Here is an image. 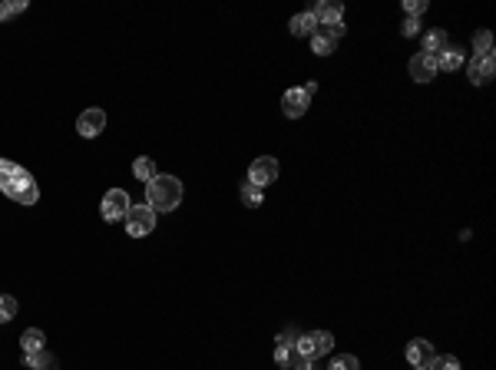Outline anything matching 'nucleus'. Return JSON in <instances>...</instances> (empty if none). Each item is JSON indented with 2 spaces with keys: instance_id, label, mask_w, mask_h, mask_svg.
Here are the masks:
<instances>
[{
  "instance_id": "f257e3e1",
  "label": "nucleus",
  "mask_w": 496,
  "mask_h": 370,
  "mask_svg": "<svg viewBox=\"0 0 496 370\" xmlns=\"http://www.w3.org/2000/svg\"><path fill=\"white\" fill-rule=\"evenodd\" d=\"M0 192L20 205H33L40 199L33 176L27 169H20L17 162H10V159H0Z\"/></svg>"
},
{
  "instance_id": "f03ea898",
  "label": "nucleus",
  "mask_w": 496,
  "mask_h": 370,
  "mask_svg": "<svg viewBox=\"0 0 496 370\" xmlns=\"http://www.w3.org/2000/svg\"><path fill=\"white\" fill-rule=\"evenodd\" d=\"M146 205L153 212H176L182 205V182L176 176H156L146 185Z\"/></svg>"
},
{
  "instance_id": "7ed1b4c3",
  "label": "nucleus",
  "mask_w": 496,
  "mask_h": 370,
  "mask_svg": "<svg viewBox=\"0 0 496 370\" xmlns=\"http://www.w3.org/2000/svg\"><path fill=\"white\" fill-rule=\"evenodd\" d=\"M123 222H126L129 238H146V235L156 229V212L149 208V205H133Z\"/></svg>"
},
{
  "instance_id": "20e7f679",
  "label": "nucleus",
  "mask_w": 496,
  "mask_h": 370,
  "mask_svg": "<svg viewBox=\"0 0 496 370\" xmlns=\"http://www.w3.org/2000/svg\"><path fill=\"white\" fill-rule=\"evenodd\" d=\"M331 347H334V334L331 331H311L294 341V350L305 354V357H321V354H328Z\"/></svg>"
},
{
  "instance_id": "39448f33",
  "label": "nucleus",
  "mask_w": 496,
  "mask_h": 370,
  "mask_svg": "<svg viewBox=\"0 0 496 370\" xmlns=\"http://www.w3.org/2000/svg\"><path fill=\"white\" fill-rule=\"evenodd\" d=\"M129 208H133V202H129L126 192L110 189L106 195H103V202H100V215H103V222H119V218H126Z\"/></svg>"
},
{
  "instance_id": "423d86ee",
  "label": "nucleus",
  "mask_w": 496,
  "mask_h": 370,
  "mask_svg": "<svg viewBox=\"0 0 496 370\" xmlns=\"http://www.w3.org/2000/svg\"><path fill=\"white\" fill-rule=\"evenodd\" d=\"M278 179V159H271V155H258L252 166H248V182L258 185V189L265 192V185Z\"/></svg>"
},
{
  "instance_id": "0eeeda50",
  "label": "nucleus",
  "mask_w": 496,
  "mask_h": 370,
  "mask_svg": "<svg viewBox=\"0 0 496 370\" xmlns=\"http://www.w3.org/2000/svg\"><path fill=\"white\" fill-rule=\"evenodd\" d=\"M103 129H106V113H103L100 106H89V109H83L77 119V132L83 136V139H96Z\"/></svg>"
},
{
  "instance_id": "6e6552de",
  "label": "nucleus",
  "mask_w": 496,
  "mask_h": 370,
  "mask_svg": "<svg viewBox=\"0 0 496 370\" xmlns=\"http://www.w3.org/2000/svg\"><path fill=\"white\" fill-rule=\"evenodd\" d=\"M308 106H311V96L301 86H292V90L281 93V113L288 116V119H301L308 113Z\"/></svg>"
},
{
  "instance_id": "1a4fd4ad",
  "label": "nucleus",
  "mask_w": 496,
  "mask_h": 370,
  "mask_svg": "<svg viewBox=\"0 0 496 370\" xmlns=\"http://www.w3.org/2000/svg\"><path fill=\"white\" fill-rule=\"evenodd\" d=\"M410 79L414 83H430L433 77H437V60L433 56H427V53H417V56H410Z\"/></svg>"
},
{
  "instance_id": "9d476101",
  "label": "nucleus",
  "mask_w": 496,
  "mask_h": 370,
  "mask_svg": "<svg viewBox=\"0 0 496 370\" xmlns=\"http://www.w3.org/2000/svg\"><path fill=\"white\" fill-rule=\"evenodd\" d=\"M496 73V63H493V53H486V56H473L470 60V83L473 86H483L490 83Z\"/></svg>"
},
{
  "instance_id": "9b49d317",
  "label": "nucleus",
  "mask_w": 496,
  "mask_h": 370,
  "mask_svg": "<svg viewBox=\"0 0 496 370\" xmlns=\"http://www.w3.org/2000/svg\"><path fill=\"white\" fill-rule=\"evenodd\" d=\"M407 360L414 364V367H427L433 360V344L430 341H423V337H414L407 344Z\"/></svg>"
},
{
  "instance_id": "f8f14e48",
  "label": "nucleus",
  "mask_w": 496,
  "mask_h": 370,
  "mask_svg": "<svg viewBox=\"0 0 496 370\" xmlns=\"http://www.w3.org/2000/svg\"><path fill=\"white\" fill-rule=\"evenodd\" d=\"M311 17H315L318 24H324V26L338 24V20H341V3H334V0H321L318 7L311 10Z\"/></svg>"
},
{
  "instance_id": "ddd939ff",
  "label": "nucleus",
  "mask_w": 496,
  "mask_h": 370,
  "mask_svg": "<svg viewBox=\"0 0 496 370\" xmlns=\"http://www.w3.org/2000/svg\"><path fill=\"white\" fill-rule=\"evenodd\" d=\"M43 344H47V337H43V331H37V327H30V331L20 334L24 360H27V357H33V354H40V350H43Z\"/></svg>"
},
{
  "instance_id": "4468645a",
  "label": "nucleus",
  "mask_w": 496,
  "mask_h": 370,
  "mask_svg": "<svg viewBox=\"0 0 496 370\" xmlns=\"http://www.w3.org/2000/svg\"><path fill=\"white\" fill-rule=\"evenodd\" d=\"M288 26H292L294 37H311V33L318 30V20H315V17H311V10H308V13H294Z\"/></svg>"
},
{
  "instance_id": "2eb2a0df",
  "label": "nucleus",
  "mask_w": 496,
  "mask_h": 370,
  "mask_svg": "<svg viewBox=\"0 0 496 370\" xmlns=\"http://www.w3.org/2000/svg\"><path fill=\"white\" fill-rule=\"evenodd\" d=\"M334 47H338V40L331 37L328 30H315V33H311V50L318 53V56H331V53H334Z\"/></svg>"
},
{
  "instance_id": "dca6fc26",
  "label": "nucleus",
  "mask_w": 496,
  "mask_h": 370,
  "mask_svg": "<svg viewBox=\"0 0 496 370\" xmlns=\"http://www.w3.org/2000/svg\"><path fill=\"white\" fill-rule=\"evenodd\" d=\"M463 66V50L460 47H446L440 56H437V70H446V73H453Z\"/></svg>"
},
{
  "instance_id": "f3484780",
  "label": "nucleus",
  "mask_w": 496,
  "mask_h": 370,
  "mask_svg": "<svg viewBox=\"0 0 496 370\" xmlns=\"http://www.w3.org/2000/svg\"><path fill=\"white\" fill-rule=\"evenodd\" d=\"M444 50H446V33H444V30H430V33L423 37V50H420V53H427V56H433V60H437Z\"/></svg>"
},
{
  "instance_id": "a211bd4d",
  "label": "nucleus",
  "mask_w": 496,
  "mask_h": 370,
  "mask_svg": "<svg viewBox=\"0 0 496 370\" xmlns=\"http://www.w3.org/2000/svg\"><path fill=\"white\" fill-rule=\"evenodd\" d=\"M133 176H136L140 182H146V185H149V182H153L156 176H159V172H156V162L149 159V155H140V159L133 162Z\"/></svg>"
},
{
  "instance_id": "6ab92c4d",
  "label": "nucleus",
  "mask_w": 496,
  "mask_h": 370,
  "mask_svg": "<svg viewBox=\"0 0 496 370\" xmlns=\"http://www.w3.org/2000/svg\"><path fill=\"white\" fill-rule=\"evenodd\" d=\"M24 364L27 367H33V370H57V357H50L47 350H40V354H33V357H27Z\"/></svg>"
},
{
  "instance_id": "aec40b11",
  "label": "nucleus",
  "mask_w": 496,
  "mask_h": 370,
  "mask_svg": "<svg viewBox=\"0 0 496 370\" xmlns=\"http://www.w3.org/2000/svg\"><path fill=\"white\" fill-rule=\"evenodd\" d=\"M473 50H476V56L493 53V33H490V30H480V33L473 37Z\"/></svg>"
},
{
  "instance_id": "412c9836",
  "label": "nucleus",
  "mask_w": 496,
  "mask_h": 370,
  "mask_svg": "<svg viewBox=\"0 0 496 370\" xmlns=\"http://www.w3.org/2000/svg\"><path fill=\"white\" fill-rule=\"evenodd\" d=\"M427 370H460V360L450 354H433V360L427 364Z\"/></svg>"
},
{
  "instance_id": "4be33fe9",
  "label": "nucleus",
  "mask_w": 496,
  "mask_h": 370,
  "mask_svg": "<svg viewBox=\"0 0 496 370\" xmlns=\"http://www.w3.org/2000/svg\"><path fill=\"white\" fill-rule=\"evenodd\" d=\"M262 199H265V195H262V189H258V185H252V182H245V185H242V202L248 205V208H258V205H262Z\"/></svg>"
},
{
  "instance_id": "5701e85b",
  "label": "nucleus",
  "mask_w": 496,
  "mask_h": 370,
  "mask_svg": "<svg viewBox=\"0 0 496 370\" xmlns=\"http://www.w3.org/2000/svg\"><path fill=\"white\" fill-rule=\"evenodd\" d=\"M27 10V0H0V20H7L13 13H24Z\"/></svg>"
},
{
  "instance_id": "b1692460",
  "label": "nucleus",
  "mask_w": 496,
  "mask_h": 370,
  "mask_svg": "<svg viewBox=\"0 0 496 370\" xmlns=\"http://www.w3.org/2000/svg\"><path fill=\"white\" fill-rule=\"evenodd\" d=\"M13 318H17V298L0 294V321H13Z\"/></svg>"
},
{
  "instance_id": "393cba45",
  "label": "nucleus",
  "mask_w": 496,
  "mask_h": 370,
  "mask_svg": "<svg viewBox=\"0 0 496 370\" xmlns=\"http://www.w3.org/2000/svg\"><path fill=\"white\" fill-rule=\"evenodd\" d=\"M328 370H361V360H357L354 354H341V357L331 360Z\"/></svg>"
},
{
  "instance_id": "a878e982",
  "label": "nucleus",
  "mask_w": 496,
  "mask_h": 370,
  "mask_svg": "<svg viewBox=\"0 0 496 370\" xmlns=\"http://www.w3.org/2000/svg\"><path fill=\"white\" fill-rule=\"evenodd\" d=\"M315 357H305V354H298V350H292V360H288V367L292 370H315V364H311Z\"/></svg>"
},
{
  "instance_id": "bb28decb",
  "label": "nucleus",
  "mask_w": 496,
  "mask_h": 370,
  "mask_svg": "<svg viewBox=\"0 0 496 370\" xmlns=\"http://www.w3.org/2000/svg\"><path fill=\"white\" fill-rule=\"evenodd\" d=\"M404 10H407V17H417L420 20V13H427V0H407Z\"/></svg>"
},
{
  "instance_id": "cd10ccee",
  "label": "nucleus",
  "mask_w": 496,
  "mask_h": 370,
  "mask_svg": "<svg viewBox=\"0 0 496 370\" xmlns=\"http://www.w3.org/2000/svg\"><path fill=\"white\" fill-rule=\"evenodd\" d=\"M292 350H294V347L278 344V347H275V364H281V367H288V360H292Z\"/></svg>"
},
{
  "instance_id": "c85d7f7f",
  "label": "nucleus",
  "mask_w": 496,
  "mask_h": 370,
  "mask_svg": "<svg viewBox=\"0 0 496 370\" xmlns=\"http://www.w3.org/2000/svg\"><path fill=\"white\" fill-rule=\"evenodd\" d=\"M400 33H404V37H417V33H420V20H417V17H407V20H404V26H400Z\"/></svg>"
},
{
  "instance_id": "c756f323",
  "label": "nucleus",
  "mask_w": 496,
  "mask_h": 370,
  "mask_svg": "<svg viewBox=\"0 0 496 370\" xmlns=\"http://www.w3.org/2000/svg\"><path fill=\"white\" fill-rule=\"evenodd\" d=\"M344 30H347V26H344V20H338V24H331V26H328V33H331L334 40H341V37H344Z\"/></svg>"
},
{
  "instance_id": "7c9ffc66",
  "label": "nucleus",
  "mask_w": 496,
  "mask_h": 370,
  "mask_svg": "<svg viewBox=\"0 0 496 370\" xmlns=\"http://www.w3.org/2000/svg\"><path fill=\"white\" fill-rule=\"evenodd\" d=\"M301 90H305L308 96H315V93H318V79H311V83H308V86H301Z\"/></svg>"
},
{
  "instance_id": "2f4dec72",
  "label": "nucleus",
  "mask_w": 496,
  "mask_h": 370,
  "mask_svg": "<svg viewBox=\"0 0 496 370\" xmlns=\"http://www.w3.org/2000/svg\"><path fill=\"white\" fill-rule=\"evenodd\" d=\"M414 370H427V367H414Z\"/></svg>"
}]
</instances>
